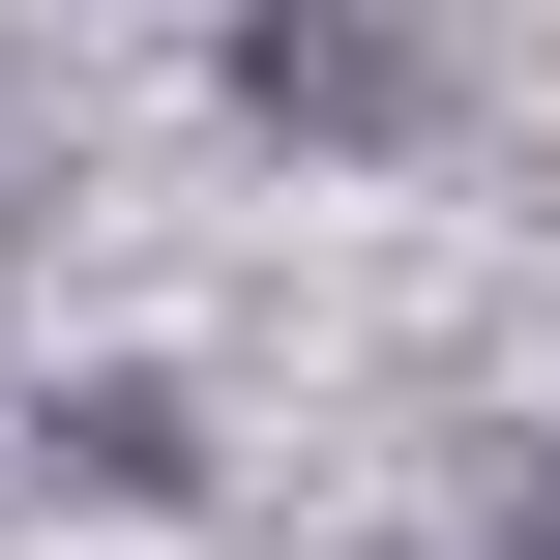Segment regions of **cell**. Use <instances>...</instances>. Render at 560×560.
I'll return each instance as SVG.
<instances>
[{"label":"cell","instance_id":"1","mask_svg":"<svg viewBox=\"0 0 560 560\" xmlns=\"http://www.w3.org/2000/svg\"><path fill=\"white\" fill-rule=\"evenodd\" d=\"M236 118H325V148H384V118H413V30H384V0H236Z\"/></svg>","mask_w":560,"mask_h":560},{"label":"cell","instance_id":"2","mask_svg":"<svg viewBox=\"0 0 560 560\" xmlns=\"http://www.w3.org/2000/svg\"><path fill=\"white\" fill-rule=\"evenodd\" d=\"M30 472H59V502H177V472H207V413H177V384H59V413H30Z\"/></svg>","mask_w":560,"mask_h":560}]
</instances>
